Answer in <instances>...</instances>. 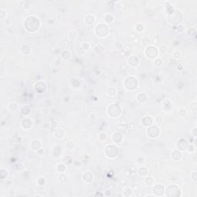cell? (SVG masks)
Masks as SVG:
<instances>
[{"instance_id": "obj_1", "label": "cell", "mask_w": 197, "mask_h": 197, "mask_svg": "<svg viewBox=\"0 0 197 197\" xmlns=\"http://www.w3.org/2000/svg\"><path fill=\"white\" fill-rule=\"evenodd\" d=\"M40 21L37 17L34 16H29L25 19L24 27L29 32H35L40 27Z\"/></svg>"}, {"instance_id": "obj_2", "label": "cell", "mask_w": 197, "mask_h": 197, "mask_svg": "<svg viewBox=\"0 0 197 197\" xmlns=\"http://www.w3.org/2000/svg\"><path fill=\"white\" fill-rule=\"evenodd\" d=\"M168 21L172 26H179L180 23L183 21V14L181 11L177 10V9H172L169 12L167 15Z\"/></svg>"}, {"instance_id": "obj_3", "label": "cell", "mask_w": 197, "mask_h": 197, "mask_svg": "<svg viewBox=\"0 0 197 197\" xmlns=\"http://www.w3.org/2000/svg\"><path fill=\"white\" fill-rule=\"evenodd\" d=\"M138 86H139V81L136 77L130 76L126 78L124 81V86L126 89L129 91H133L138 87Z\"/></svg>"}, {"instance_id": "obj_4", "label": "cell", "mask_w": 197, "mask_h": 197, "mask_svg": "<svg viewBox=\"0 0 197 197\" xmlns=\"http://www.w3.org/2000/svg\"><path fill=\"white\" fill-rule=\"evenodd\" d=\"M95 34L100 38H106L109 34V28L106 26V24H98L95 28Z\"/></svg>"}, {"instance_id": "obj_5", "label": "cell", "mask_w": 197, "mask_h": 197, "mask_svg": "<svg viewBox=\"0 0 197 197\" xmlns=\"http://www.w3.org/2000/svg\"><path fill=\"white\" fill-rule=\"evenodd\" d=\"M107 114L109 115L111 118H117L119 117L121 114V108L120 106L116 104V103H112L110 104L107 107Z\"/></svg>"}, {"instance_id": "obj_6", "label": "cell", "mask_w": 197, "mask_h": 197, "mask_svg": "<svg viewBox=\"0 0 197 197\" xmlns=\"http://www.w3.org/2000/svg\"><path fill=\"white\" fill-rule=\"evenodd\" d=\"M166 196L169 197H176L181 196V189L176 185H169L165 188Z\"/></svg>"}, {"instance_id": "obj_7", "label": "cell", "mask_w": 197, "mask_h": 197, "mask_svg": "<svg viewBox=\"0 0 197 197\" xmlns=\"http://www.w3.org/2000/svg\"><path fill=\"white\" fill-rule=\"evenodd\" d=\"M105 153L106 156L109 157V159H115L118 156V153H119V149H118V147L116 146L109 144L106 146Z\"/></svg>"}, {"instance_id": "obj_8", "label": "cell", "mask_w": 197, "mask_h": 197, "mask_svg": "<svg viewBox=\"0 0 197 197\" xmlns=\"http://www.w3.org/2000/svg\"><path fill=\"white\" fill-rule=\"evenodd\" d=\"M145 55L146 56L147 58L153 59H156L158 57L159 55V50L157 47L154 46H147L145 49Z\"/></svg>"}, {"instance_id": "obj_9", "label": "cell", "mask_w": 197, "mask_h": 197, "mask_svg": "<svg viewBox=\"0 0 197 197\" xmlns=\"http://www.w3.org/2000/svg\"><path fill=\"white\" fill-rule=\"evenodd\" d=\"M146 133L147 136H149L151 139H156L157 137H159V133H160V129H159V127H157L156 126H150L148 127V129L146 130Z\"/></svg>"}, {"instance_id": "obj_10", "label": "cell", "mask_w": 197, "mask_h": 197, "mask_svg": "<svg viewBox=\"0 0 197 197\" xmlns=\"http://www.w3.org/2000/svg\"><path fill=\"white\" fill-rule=\"evenodd\" d=\"M188 146H189V142L186 139H183V138H181V139H179L176 142V148L177 149L180 151L186 150L188 149Z\"/></svg>"}, {"instance_id": "obj_11", "label": "cell", "mask_w": 197, "mask_h": 197, "mask_svg": "<svg viewBox=\"0 0 197 197\" xmlns=\"http://www.w3.org/2000/svg\"><path fill=\"white\" fill-rule=\"evenodd\" d=\"M34 89H35L36 92H37L39 94H42L46 90V84L42 81H39L35 84Z\"/></svg>"}, {"instance_id": "obj_12", "label": "cell", "mask_w": 197, "mask_h": 197, "mask_svg": "<svg viewBox=\"0 0 197 197\" xmlns=\"http://www.w3.org/2000/svg\"><path fill=\"white\" fill-rule=\"evenodd\" d=\"M164 192H165V187L162 185H160V184L156 185L153 187V189H152V193H153V195L156 196H162L164 194Z\"/></svg>"}, {"instance_id": "obj_13", "label": "cell", "mask_w": 197, "mask_h": 197, "mask_svg": "<svg viewBox=\"0 0 197 197\" xmlns=\"http://www.w3.org/2000/svg\"><path fill=\"white\" fill-rule=\"evenodd\" d=\"M182 152L179 149H175V150H172L171 152V154H170V156L172 160L174 161H179L182 159Z\"/></svg>"}, {"instance_id": "obj_14", "label": "cell", "mask_w": 197, "mask_h": 197, "mask_svg": "<svg viewBox=\"0 0 197 197\" xmlns=\"http://www.w3.org/2000/svg\"><path fill=\"white\" fill-rule=\"evenodd\" d=\"M124 137H123V135L120 132H115L114 133L112 134V140L115 143L119 144L120 142H122Z\"/></svg>"}, {"instance_id": "obj_15", "label": "cell", "mask_w": 197, "mask_h": 197, "mask_svg": "<svg viewBox=\"0 0 197 197\" xmlns=\"http://www.w3.org/2000/svg\"><path fill=\"white\" fill-rule=\"evenodd\" d=\"M128 63L132 67H136L139 65V59L136 56H132L128 59Z\"/></svg>"}, {"instance_id": "obj_16", "label": "cell", "mask_w": 197, "mask_h": 197, "mask_svg": "<svg viewBox=\"0 0 197 197\" xmlns=\"http://www.w3.org/2000/svg\"><path fill=\"white\" fill-rule=\"evenodd\" d=\"M30 146H31V149L33 150V151H39L40 149H42V142L40 140H33L31 142V144H30Z\"/></svg>"}, {"instance_id": "obj_17", "label": "cell", "mask_w": 197, "mask_h": 197, "mask_svg": "<svg viewBox=\"0 0 197 197\" xmlns=\"http://www.w3.org/2000/svg\"><path fill=\"white\" fill-rule=\"evenodd\" d=\"M21 126L25 129H29L32 126V122L31 119H28V118H25L21 122Z\"/></svg>"}, {"instance_id": "obj_18", "label": "cell", "mask_w": 197, "mask_h": 197, "mask_svg": "<svg viewBox=\"0 0 197 197\" xmlns=\"http://www.w3.org/2000/svg\"><path fill=\"white\" fill-rule=\"evenodd\" d=\"M93 178H94V176H93V174L91 172H86L82 175V179L85 182H86V183H90V182H92L93 180Z\"/></svg>"}, {"instance_id": "obj_19", "label": "cell", "mask_w": 197, "mask_h": 197, "mask_svg": "<svg viewBox=\"0 0 197 197\" xmlns=\"http://www.w3.org/2000/svg\"><path fill=\"white\" fill-rule=\"evenodd\" d=\"M84 21L88 25V26H92V25L94 24V22L96 21V18H95L94 16H93V15L89 14V15H87V16L85 17Z\"/></svg>"}, {"instance_id": "obj_20", "label": "cell", "mask_w": 197, "mask_h": 197, "mask_svg": "<svg viewBox=\"0 0 197 197\" xmlns=\"http://www.w3.org/2000/svg\"><path fill=\"white\" fill-rule=\"evenodd\" d=\"M142 124H143L144 126L146 127H149L150 126L152 125V122H153V119H152V117L151 116H145L143 119H142Z\"/></svg>"}, {"instance_id": "obj_21", "label": "cell", "mask_w": 197, "mask_h": 197, "mask_svg": "<svg viewBox=\"0 0 197 197\" xmlns=\"http://www.w3.org/2000/svg\"><path fill=\"white\" fill-rule=\"evenodd\" d=\"M54 135L57 138V139H62V138L65 135V132L62 129V128H57L54 132Z\"/></svg>"}, {"instance_id": "obj_22", "label": "cell", "mask_w": 197, "mask_h": 197, "mask_svg": "<svg viewBox=\"0 0 197 197\" xmlns=\"http://www.w3.org/2000/svg\"><path fill=\"white\" fill-rule=\"evenodd\" d=\"M94 50H95V52L98 54V55H102V54L105 52V49L102 45H100V44H97L94 47Z\"/></svg>"}, {"instance_id": "obj_23", "label": "cell", "mask_w": 197, "mask_h": 197, "mask_svg": "<svg viewBox=\"0 0 197 197\" xmlns=\"http://www.w3.org/2000/svg\"><path fill=\"white\" fill-rule=\"evenodd\" d=\"M137 100L139 103H144L147 100V95L146 93H139L137 95Z\"/></svg>"}, {"instance_id": "obj_24", "label": "cell", "mask_w": 197, "mask_h": 197, "mask_svg": "<svg viewBox=\"0 0 197 197\" xmlns=\"http://www.w3.org/2000/svg\"><path fill=\"white\" fill-rule=\"evenodd\" d=\"M20 51L22 54L24 55H29V53L31 52V48L29 47L28 45H23L22 47H21V49Z\"/></svg>"}, {"instance_id": "obj_25", "label": "cell", "mask_w": 197, "mask_h": 197, "mask_svg": "<svg viewBox=\"0 0 197 197\" xmlns=\"http://www.w3.org/2000/svg\"><path fill=\"white\" fill-rule=\"evenodd\" d=\"M138 174L141 176H145L148 174V169L146 168L144 166H142V167H139V169H138Z\"/></svg>"}, {"instance_id": "obj_26", "label": "cell", "mask_w": 197, "mask_h": 197, "mask_svg": "<svg viewBox=\"0 0 197 197\" xmlns=\"http://www.w3.org/2000/svg\"><path fill=\"white\" fill-rule=\"evenodd\" d=\"M150 43H151V39L147 36H144L141 39V44L144 46H146V47L149 46L150 45Z\"/></svg>"}, {"instance_id": "obj_27", "label": "cell", "mask_w": 197, "mask_h": 197, "mask_svg": "<svg viewBox=\"0 0 197 197\" xmlns=\"http://www.w3.org/2000/svg\"><path fill=\"white\" fill-rule=\"evenodd\" d=\"M30 107H29V106H23L22 108H21V112H22V114H23L24 116H28L29 113H30Z\"/></svg>"}, {"instance_id": "obj_28", "label": "cell", "mask_w": 197, "mask_h": 197, "mask_svg": "<svg viewBox=\"0 0 197 197\" xmlns=\"http://www.w3.org/2000/svg\"><path fill=\"white\" fill-rule=\"evenodd\" d=\"M58 179L61 183H66L68 181V176L65 173L62 172V173L59 174V176H58Z\"/></svg>"}, {"instance_id": "obj_29", "label": "cell", "mask_w": 197, "mask_h": 197, "mask_svg": "<svg viewBox=\"0 0 197 197\" xmlns=\"http://www.w3.org/2000/svg\"><path fill=\"white\" fill-rule=\"evenodd\" d=\"M68 36L70 40H74V39H76L77 38L78 33H77L76 30H70L68 33Z\"/></svg>"}, {"instance_id": "obj_30", "label": "cell", "mask_w": 197, "mask_h": 197, "mask_svg": "<svg viewBox=\"0 0 197 197\" xmlns=\"http://www.w3.org/2000/svg\"><path fill=\"white\" fill-rule=\"evenodd\" d=\"M62 160H63V162H64V164H65V165H70L72 162V161H73L72 158L71 156H64Z\"/></svg>"}, {"instance_id": "obj_31", "label": "cell", "mask_w": 197, "mask_h": 197, "mask_svg": "<svg viewBox=\"0 0 197 197\" xmlns=\"http://www.w3.org/2000/svg\"><path fill=\"white\" fill-rule=\"evenodd\" d=\"M116 92H117L116 89L114 87H109L107 89V93L109 96H115L116 95Z\"/></svg>"}, {"instance_id": "obj_32", "label": "cell", "mask_w": 197, "mask_h": 197, "mask_svg": "<svg viewBox=\"0 0 197 197\" xmlns=\"http://www.w3.org/2000/svg\"><path fill=\"white\" fill-rule=\"evenodd\" d=\"M187 34H188V36H190V37L196 36V29L193 28V27H189L188 30H187Z\"/></svg>"}, {"instance_id": "obj_33", "label": "cell", "mask_w": 197, "mask_h": 197, "mask_svg": "<svg viewBox=\"0 0 197 197\" xmlns=\"http://www.w3.org/2000/svg\"><path fill=\"white\" fill-rule=\"evenodd\" d=\"M18 109V106L16 102H11L8 106V109L10 112H15Z\"/></svg>"}, {"instance_id": "obj_34", "label": "cell", "mask_w": 197, "mask_h": 197, "mask_svg": "<svg viewBox=\"0 0 197 197\" xmlns=\"http://www.w3.org/2000/svg\"><path fill=\"white\" fill-rule=\"evenodd\" d=\"M56 169H57L58 172H61V173H62V172H64L66 170V166L65 164L59 163V164L57 166Z\"/></svg>"}, {"instance_id": "obj_35", "label": "cell", "mask_w": 197, "mask_h": 197, "mask_svg": "<svg viewBox=\"0 0 197 197\" xmlns=\"http://www.w3.org/2000/svg\"><path fill=\"white\" fill-rule=\"evenodd\" d=\"M104 18H105V21L107 23H111L114 20V17H113V16L111 14H106Z\"/></svg>"}, {"instance_id": "obj_36", "label": "cell", "mask_w": 197, "mask_h": 197, "mask_svg": "<svg viewBox=\"0 0 197 197\" xmlns=\"http://www.w3.org/2000/svg\"><path fill=\"white\" fill-rule=\"evenodd\" d=\"M144 183H145L146 185L150 186V185H152V184H153L154 180H153V179H152L151 176H147V177H146L145 179H144Z\"/></svg>"}, {"instance_id": "obj_37", "label": "cell", "mask_w": 197, "mask_h": 197, "mask_svg": "<svg viewBox=\"0 0 197 197\" xmlns=\"http://www.w3.org/2000/svg\"><path fill=\"white\" fill-rule=\"evenodd\" d=\"M132 194V189L129 188V187H126V188L123 189V195L126 196H129Z\"/></svg>"}, {"instance_id": "obj_38", "label": "cell", "mask_w": 197, "mask_h": 197, "mask_svg": "<svg viewBox=\"0 0 197 197\" xmlns=\"http://www.w3.org/2000/svg\"><path fill=\"white\" fill-rule=\"evenodd\" d=\"M8 176V173H7V171L4 169H0V177H1L2 179H6Z\"/></svg>"}, {"instance_id": "obj_39", "label": "cell", "mask_w": 197, "mask_h": 197, "mask_svg": "<svg viewBox=\"0 0 197 197\" xmlns=\"http://www.w3.org/2000/svg\"><path fill=\"white\" fill-rule=\"evenodd\" d=\"M159 52L160 53H162V54H165L166 52H167L168 51V47H167L166 45H161L159 47Z\"/></svg>"}, {"instance_id": "obj_40", "label": "cell", "mask_w": 197, "mask_h": 197, "mask_svg": "<svg viewBox=\"0 0 197 197\" xmlns=\"http://www.w3.org/2000/svg\"><path fill=\"white\" fill-rule=\"evenodd\" d=\"M70 56H71L70 52L69 51H67V50L63 51L62 53V57L64 59H69L70 58Z\"/></svg>"}, {"instance_id": "obj_41", "label": "cell", "mask_w": 197, "mask_h": 197, "mask_svg": "<svg viewBox=\"0 0 197 197\" xmlns=\"http://www.w3.org/2000/svg\"><path fill=\"white\" fill-rule=\"evenodd\" d=\"M189 107L193 112H196V110H197V102L196 101L192 102L189 104Z\"/></svg>"}, {"instance_id": "obj_42", "label": "cell", "mask_w": 197, "mask_h": 197, "mask_svg": "<svg viewBox=\"0 0 197 197\" xmlns=\"http://www.w3.org/2000/svg\"><path fill=\"white\" fill-rule=\"evenodd\" d=\"M154 64H155L156 66L160 67L162 65V60L159 58H156V59H155V60H154Z\"/></svg>"}, {"instance_id": "obj_43", "label": "cell", "mask_w": 197, "mask_h": 197, "mask_svg": "<svg viewBox=\"0 0 197 197\" xmlns=\"http://www.w3.org/2000/svg\"><path fill=\"white\" fill-rule=\"evenodd\" d=\"M66 147L69 149H73L75 148V143L72 141H69L66 143Z\"/></svg>"}, {"instance_id": "obj_44", "label": "cell", "mask_w": 197, "mask_h": 197, "mask_svg": "<svg viewBox=\"0 0 197 197\" xmlns=\"http://www.w3.org/2000/svg\"><path fill=\"white\" fill-rule=\"evenodd\" d=\"M176 31L178 32L179 33H182L185 31V29L183 27V26H182V25H179V26H177L176 27Z\"/></svg>"}, {"instance_id": "obj_45", "label": "cell", "mask_w": 197, "mask_h": 197, "mask_svg": "<svg viewBox=\"0 0 197 197\" xmlns=\"http://www.w3.org/2000/svg\"><path fill=\"white\" fill-rule=\"evenodd\" d=\"M12 140H13L14 142H16V143H20V142H22V138L20 136H15L12 138Z\"/></svg>"}, {"instance_id": "obj_46", "label": "cell", "mask_w": 197, "mask_h": 197, "mask_svg": "<svg viewBox=\"0 0 197 197\" xmlns=\"http://www.w3.org/2000/svg\"><path fill=\"white\" fill-rule=\"evenodd\" d=\"M172 56H173L176 59H178L181 56V52L179 50H176L173 52V53H172Z\"/></svg>"}, {"instance_id": "obj_47", "label": "cell", "mask_w": 197, "mask_h": 197, "mask_svg": "<svg viewBox=\"0 0 197 197\" xmlns=\"http://www.w3.org/2000/svg\"><path fill=\"white\" fill-rule=\"evenodd\" d=\"M136 31L137 32H142V30L144 29V26H143V25L142 24H137L136 25Z\"/></svg>"}, {"instance_id": "obj_48", "label": "cell", "mask_w": 197, "mask_h": 197, "mask_svg": "<svg viewBox=\"0 0 197 197\" xmlns=\"http://www.w3.org/2000/svg\"><path fill=\"white\" fill-rule=\"evenodd\" d=\"M81 47L82 48V49H83V50H85V51L86 52L87 50H89V48H90V46H89V43H86V42H85V43L82 44Z\"/></svg>"}, {"instance_id": "obj_49", "label": "cell", "mask_w": 197, "mask_h": 197, "mask_svg": "<svg viewBox=\"0 0 197 197\" xmlns=\"http://www.w3.org/2000/svg\"><path fill=\"white\" fill-rule=\"evenodd\" d=\"M106 133H105V132H101V133H99V135H98V139H99L100 140H105L106 139Z\"/></svg>"}, {"instance_id": "obj_50", "label": "cell", "mask_w": 197, "mask_h": 197, "mask_svg": "<svg viewBox=\"0 0 197 197\" xmlns=\"http://www.w3.org/2000/svg\"><path fill=\"white\" fill-rule=\"evenodd\" d=\"M189 149V151L190 152H194L196 150V146L193 143H191V145H189L188 149Z\"/></svg>"}, {"instance_id": "obj_51", "label": "cell", "mask_w": 197, "mask_h": 197, "mask_svg": "<svg viewBox=\"0 0 197 197\" xmlns=\"http://www.w3.org/2000/svg\"><path fill=\"white\" fill-rule=\"evenodd\" d=\"M6 16H7L6 12L2 9V10L0 11V17H1V19H5L6 18Z\"/></svg>"}, {"instance_id": "obj_52", "label": "cell", "mask_w": 197, "mask_h": 197, "mask_svg": "<svg viewBox=\"0 0 197 197\" xmlns=\"http://www.w3.org/2000/svg\"><path fill=\"white\" fill-rule=\"evenodd\" d=\"M77 53L79 54V55H84V54L86 53V51L83 50L82 47H79L77 49Z\"/></svg>"}, {"instance_id": "obj_53", "label": "cell", "mask_w": 197, "mask_h": 197, "mask_svg": "<svg viewBox=\"0 0 197 197\" xmlns=\"http://www.w3.org/2000/svg\"><path fill=\"white\" fill-rule=\"evenodd\" d=\"M179 116H186V110L185 109H180L179 111Z\"/></svg>"}, {"instance_id": "obj_54", "label": "cell", "mask_w": 197, "mask_h": 197, "mask_svg": "<svg viewBox=\"0 0 197 197\" xmlns=\"http://www.w3.org/2000/svg\"><path fill=\"white\" fill-rule=\"evenodd\" d=\"M38 183L40 185V186H42V185H44L45 184V183H46V181H45V179L44 178H42V177H41V178H39V179H38Z\"/></svg>"}, {"instance_id": "obj_55", "label": "cell", "mask_w": 197, "mask_h": 197, "mask_svg": "<svg viewBox=\"0 0 197 197\" xmlns=\"http://www.w3.org/2000/svg\"><path fill=\"white\" fill-rule=\"evenodd\" d=\"M156 122L158 123V124H161V123L163 122V119H162V116H158V117H156Z\"/></svg>"}, {"instance_id": "obj_56", "label": "cell", "mask_w": 197, "mask_h": 197, "mask_svg": "<svg viewBox=\"0 0 197 197\" xmlns=\"http://www.w3.org/2000/svg\"><path fill=\"white\" fill-rule=\"evenodd\" d=\"M191 133H192V135H193V138H196V136H197V127H194V129L192 130Z\"/></svg>"}, {"instance_id": "obj_57", "label": "cell", "mask_w": 197, "mask_h": 197, "mask_svg": "<svg viewBox=\"0 0 197 197\" xmlns=\"http://www.w3.org/2000/svg\"><path fill=\"white\" fill-rule=\"evenodd\" d=\"M23 3H24L23 7L25 9H29V6H30V2L29 1H25V2H23Z\"/></svg>"}, {"instance_id": "obj_58", "label": "cell", "mask_w": 197, "mask_h": 197, "mask_svg": "<svg viewBox=\"0 0 197 197\" xmlns=\"http://www.w3.org/2000/svg\"><path fill=\"white\" fill-rule=\"evenodd\" d=\"M16 169L17 170H21V169H23V166H22V165L21 163H17V164L16 165Z\"/></svg>"}, {"instance_id": "obj_59", "label": "cell", "mask_w": 197, "mask_h": 197, "mask_svg": "<svg viewBox=\"0 0 197 197\" xmlns=\"http://www.w3.org/2000/svg\"><path fill=\"white\" fill-rule=\"evenodd\" d=\"M115 46H116V48L117 49H119H119H121L123 47V46H122V44H121L120 42H116Z\"/></svg>"}, {"instance_id": "obj_60", "label": "cell", "mask_w": 197, "mask_h": 197, "mask_svg": "<svg viewBox=\"0 0 197 197\" xmlns=\"http://www.w3.org/2000/svg\"><path fill=\"white\" fill-rule=\"evenodd\" d=\"M37 152H38V154H39V156H42V155L44 154V150H43L42 149H40L39 151H37Z\"/></svg>"}, {"instance_id": "obj_61", "label": "cell", "mask_w": 197, "mask_h": 197, "mask_svg": "<svg viewBox=\"0 0 197 197\" xmlns=\"http://www.w3.org/2000/svg\"><path fill=\"white\" fill-rule=\"evenodd\" d=\"M192 176H193V181L196 183V172H194L192 174Z\"/></svg>"}, {"instance_id": "obj_62", "label": "cell", "mask_w": 197, "mask_h": 197, "mask_svg": "<svg viewBox=\"0 0 197 197\" xmlns=\"http://www.w3.org/2000/svg\"><path fill=\"white\" fill-rule=\"evenodd\" d=\"M3 70H4V68L2 67V72H1V75H2V76L4 75V71H3Z\"/></svg>"}, {"instance_id": "obj_63", "label": "cell", "mask_w": 197, "mask_h": 197, "mask_svg": "<svg viewBox=\"0 0 197 197\" xmlns=\"http://www.w3.org/2000/svg\"><path fill=\"white\" fill-rule=\"evenodd\" d=\"M96 196H102L103 195H102V193H97L96 194Z\"/></svg>"}]
</instances>
